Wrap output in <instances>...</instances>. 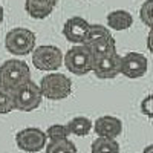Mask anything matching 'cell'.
I'll return each instance as SVG.
<instances>
[{
	"label": "cell",
	"mask_w": 153,
	"mask_h": 153,
	"mask_svg": "<svg viewBox=\"0 0 153 153\" xmlns=\"http://www.w3.org/2000/svg\"><path fill=\"white\" fill-rule=\"evenodd\" d=\"M29 81L31 69L26 61L20 58H9L0 65V83L9 91L16 92Z\"/></svg>",
	"instance_id": "obj_1"
},
{
	"label": "cell",
	"mask_w": 153,
	"mask_h": 153,
	"mask_svg": "<svg viewBox=\"0 0 153 153\" xmlns=\"http://www.w3.org/2000/svg\"><path fill=\"white\" fill-rule=\"evenodd\" d=\"M37 37L28 28H12L5 35V48L12 55H28L34 52Z\"/></svg>",
	"instance_id": "obj_2"
},
{
	"label": "cell",
	"mask_w": 153,
	"mask_h": 153,
	"mask_svg": "<svg viewBox=\"0 0 153 153\" xmlns=\"http://www.w3.org/2000/svg\"><path fill=\"white\" fill-rule=\"evenodd\" d=\"M65 66L74 75H86L94 69V55L86 45H74L65 54Z\"/></svg>",
	"instance_id": "obj_3"
},
{
	"label": "cell",
	"mask_w": 153,
	"mask_h": 153,
	"mask_svg": "<svg viewBox=\"0 0 153 153\" xmlns=\"http://www.w3.org/2000/svg\"><path fill=\"white\" fill-rule=\"evenodd\" d=\"M40 91L43 97H46L48 100H54V101L65 100L72 92V81L65 74L51 72L42 78Z\"/></svg>",
	"instance_id": "obj_4"
},
{
	"label": "cell",
	"mask_w": 153,
	"mask_h": 153,
	"mask_svg": "<svg viewBox=\"0 0 153 153\" xmlns=\"http://www.w3.org/2000/svg\"><path fill=\"white\" fill-rule=\"evenodd\" d=\"M65 63V55L61 49L54 45H42L37 46L32 52V65L38 71L54 72Z\"/></svg>",
	"instance_id": "obj_5"
},
{
	"label": "cell",
	"mask_w": 153,
	"mask_h": 153,
	"mask_svg": "<svg viewBox=\"0 0 153 153\" xmlns=\"http://www.w3.org/2000/svg\"><path fill=\"white\" fill-rule=\"evenodd\" d=\"M48 136L46 132H43L38 127H26L17 132L16 135V144L20 150L26 153H37L46 149Z\"/></svg>",
	"instance_id": "obj_6"
},
{
	"label": "cell",
	"mask_w": 153,
	"mask_h": 153,
	"mask_svg": "<svg viewBox=\"0 0 153 153\" xmlns=\"http://www.w3.org/2000/svg\"><path fill=\"white\" fill-rule=\"evenodd\" d=\"M42 100H43V94L40 91V86H37L32 80L14 92L16 109L22 112L35 110L42 104Z\"/></svg>",
	"instance_id": "obj_7"
},
{
	"label": "cell",
	"mask_w": 153,
	"mask_h": 153,
	"mask_svg": "<svg viewBox=\"0 0 153 153\" xmlns=\"http://www.w3.org/2000/svg\"><path fill=\"white\" fill-rule=\"evenodd\" d=\"M92 72L100 80L115 78L118 74H121V55H118V52H112L106 55L94 57Z\"/></svg>",
	"instance_id": "obj_8"
},
{
	"label": "cell",
	"mask_w": 153,
	"mask_h": 153,
	"mask_svg": "<svg viewBox=\"0 0 153 153\" xmlns=\"http://www.w3.org/2000/svg\"><path fill=\"white\" fill-rule=\"evenodd\" d=\"M149 71V60L139 52H127L121 55V74L130 80H138Z\"/></svg>",
	"instance_id": "obj_9"
},
{
	"label": "cell",
	"mask_w": 153,
	"mask_h": 153,
	"mask_svg": "<svg viewBox=\"0 0 153 153\" xmlns=\"http://www.w3.org/2000/svg\"><path fill=\"white\" fill-rule=\"evenodd\" d=\"M91 28V23L86 19L75 16L66 20V23L63 25V35L66 37V40L75 45H84L86 37Z\"/></svg>",
	"instance_id": "obj_10"
},
{
	"label": "cell",
	"mask_w": 153,
	"mask_h": 153,
	"mask_svg": "<svg viewBox=\"0 0 153 153\" xmlns=\"http://www.w3.org/2000/svg\"><path fill=\"white\" fill-rule=\"evenodd\" d=\"M94 130L98 135V138L117 139L123 132V121L117 117H112V115H104V117L95 120Z\"/></svg>",
	"instance_id": "obj_11"
},
{
	"label": "cell",
	"mask_w": 153,
	"mask_h": 153,
	"mask_svg": "<svg viewBox=\"0 0 153 153\" xmlns=\"http://www.w3.org/2000/svg\"><path fill=\"white\" fill-rule=\"evenodd\" d=\"M57 3L58 0H25V9L32 19L42 20L51 16Z\"/></svg>",
	"instance_id": "obj_12"
},
{
	"label": "cell",
	"mask_w": 153,
	"mask_h": 153,
	"mask_svg": "<svg viewBox=\"0 0 153 153\" xmlns=\"http://www.w3.org/2000/svg\"><path fill=\"white\" fill-rule=\"evenodd\" d=\"M133 17L129 11L126 9H117L107 14V26L113 31H127L132 28Z\"/></svg>",
	"instance_id": "obj_13"
},
{
	"label": "cell",
	"mask_w": 153,
	"mask_h": 153,
	"mask_svg": "<svg viewBox=\"0 0 153 153\" xmlns=\"http://www.w3.org/2000/svg\"><path fill=\"white\" fill-rule=\"evenodd\" d=\"M94 57H100V55H106V54H112L117 52V42L112 37V34H107L104 37L98 38V40L92 42L91 45H86Z\"/></svg>",
	"instance_id": "obj_14"
},
{
	"label": "cell",
	"mask_w": 153,
	"mask_h": 153,
	"mask_svg": "<svg viewBox=\"0 0 153 153\" xmlns=\"http://www.w3.org/2000/svg\"><path fill=\"white\" fill-rule=\"evenodd\" d=\"M66 126L69 129V133H72L75 136H86L94 130V123L87 117H75Z\"/></svg>",
	"instance_id": "obj_15"
},
{
	"label": "cell",
	"mask_w": 153,
	"mask_h": 153,
	"mask_svg": "<svg viewBox=\"0 0 153 153\" xmlns=\"http://www.w3.org/2000/svg\"><path fill=\"white\" fill-rule=\"evenodd\" d=\"M92 153H120V144L117 139L97 138L91 146Z\"/></svg>",
	"instance_id": "obj_16"
},
{
	"label": "cell",
	"mask_w": 153,
	"mask_h": 153,
	"mask_svg": "<svg viewBox=\"0 0 153 153\" xmlns=\"http://www.w3.org/2000/svg\"><path fill=\"white\" fill-rule=\"evenodd\" d=\"M16 110V103H14V92L6 89L0 83V115L9 113Z\"/></svg>",
	"instance_id": "obj_17"
},
{
	"label": "cell",
	"mask_w": 153,
	"mask_h": 153,
	"mask_svg": "<svg viewBox=\"0 0 153 153\" xmlns=\"http://www.w3.org/2000/svg\"><path fill=\"white\" fill-rule=\"evenodd\" d=\"M46 153H76V147L71 139H61V141L48 143Z\"/></svg>",
	"instance_id": "obj_18"
},
{
	"label": "cell",
	"mask_w": 153,
	"mask_h": 153,
	"mask_svg": "<svg viewBox=\"0 0 153 153\" xmlns=\"http://www.w3.org/2000/svg\"><path fill=\"white\" fill-rule=\"evenodd\" d=\"M69 129L66 124H52L48 127L46 136H48V143L52 141H61V139H69Z\"/></svg>",
	"instance_id": "obj_19"
},
{
	"label": "cell",
	"mask_w": 153,
	"mask_h": 153,
	"mask_svg": "<svg viewBox=\"0 0 153 153\" xmlns=\"http://www.w3.org/2000/svg\"><path fill=\"white\" fill-rule=\"evenodd\" d=\"M139 19L141 22L149 26L150 29L153 28V0H146L139 8Z\"/></svg>",
	"instance_id": "obj_20"
},
{
	"label": "cell",
	"mask_w": 153,
	"mask_h": 153,
	"mask_svg": "<svg viewBox=\"0 0 153 153\" xmlns=\"http://www.w3.org/2000/svg\"><path fill=\"white\" fill-rule=\"evenodd\" d=\"M107 34H110V32L107 31L106 26H103V25H98V23H97V25H91V28H89V32H87V37H86L84 45H91L92 42L98 40V38L104 37V35H107Z\"/></svg>",
	"instance_id": "obj_21"
},
{
	"label": "cell",
	"mask_w": 153,
	"mask_h": 153,
	"mask_svg": "<svg viewBox=\"0 0 153 153\" xmlns=\"http://www.w3.org/2000/svg\"><path fill=\"white\" fill-rule=\"evenodd\" d=\"M139 107H141V112L146 115L147 118H153V94L152 95H147L141 101Z\"/></svg>",
	"instance_id": "obj_22"
},
{
	"label": "cell",
	"mask_w": 153,
	"mask_h": 153,
	"mask_svg": "<svg viewBox=\"0 0 153 153\" xmlns=\"http://www.w3.org/2000/svg\"><path fill=\"white\" fill-rule=\"evenodd\" d=\"M147 49L153 54V28L149 31V35H147Z\"/></svg>",
	"instance_id": "obj_23"
},
{
	"label": "cell",
	"mask_w": 153,
	"mask_h": 153,
	"mask_svg": "<svg viewBox=\"0 0 153 153\" xmlns=\"http://www.w3.org/2000/svg\"><path fill=\"white\" fill-rule=\"evenodd\" d=\"M143 153H153V144L147 146V147L144 149V152H143Z\"/></svg>",
	"instance_id": "obj_24"
},
{
	"label": "cell",
	"mask_w": 153,
	"mask_h": 153,
	"mask_svg": "<svg viewBox=\"0 0 153 153\" xmlns=\"http://www.w3.org/2000/svg\"><path fill=\"white\" fill-rule=\"evenodd\" d=\"M3 16H5V11H3V6L0 5V25H2V22H3Z\"/></svg>",
	"instance_id": "obj_25"
}]
</instances>
